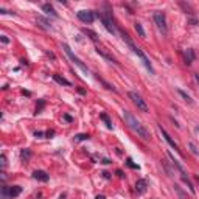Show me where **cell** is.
Masks as SVG:
<instances>
[{
	"instance_id": "31",
	"label": "cell",
	"mask_w": 199,
	"mask_h": 199,
	"mask_svg": "<svg viewBox=\"0 0 199 199\" xmlns=\"http://www.w3.org/2000/svg\"><path fill=\"white\" fill-rule=\"evenodd\" d=\"M190 148H191V152H193V154H197V151H196V148H194L193 143H190Z\"/></svg>"
},
{
	"instance_id": "29",
	"label": "cell",
	"mask_w": 199,
	"mask_h": 199,
	"mask_svg": "<svg viewBox=\"0 0 199 199\" xmlns=\"http://www.w3.org/2000/svg\"><path fill=\"white\" fill-rule=\"evenodd\" d=\"M0 39H2V42H3V44H8V42H9L8 36H5V34H3V36H0Z\"/></svg>"
},
{
	"instance_id": "19",
	"label": "cell",
	"mask_w": 199,
	"mask_h": 199,
	"mask_svg": "<svg viewBox=\"0 0 199 199\" xmlns=\"http://www.w3.org/2000/svg\"><path fill=\"white\" fill-rule=\"evenodd\" d=\"M134 28H135L137 34H139L140 38H145V36H146V33H145V30H143L142 24H139V22H135V24H134Z\"/></svg>"
},
{
	"instance_id": "4",
	"label": "cell",
	"mask_w": 199,
	"mask_h": 199,
	"mask_svg": "<svg viewBox=\"0 0 199 199\" xmlns=\"http://www.w3.org/2000/svg\"><path fill=\"white\" fill-rule=\"evenodd\" d=\"M152 19H154V24H156L157 30L162 33V34H167V33H168V27H167V19H165V14L160 13V11H154Z\"/></svg>"
},
{
	"instance_id": "30",
	"label": "cell",
	"mask_w": 199,
	"mask_h": 199,
	"mask_svg": "<svg viewBox=\"0 0 199 199\" xmlns=\"http://www.w3.org/2000/svg\"><path fill=\"white\" fill-rule=\"evenodd\" d=\"M64 120H67V121H73V118H72L70 115H67V114H64Z\"/></svg>"
},
{
	"instance_id": "28",
	"label": "cell",
	"mask_w": 199,
	"mask_h": 199,
	"mask_svg": "<svg viewBox=\"0 0 199 199\" xmlns=\"http://www.w3.org/2000/svg\"><path fill=\"white\" fill-rule=\"evenodd\" d=\"M34 135H36V137H44V135H47V132H42V131H38V132H34Z\"/></svg>"
},
{
	"instance_id": "18",
	"label": "cell",
	"mask_w": 199,
	"mask_h": 199,
	"mask_svg": "<svg viewBox=\"0 0 199 199\" xmlns=\"http://www.w3.org/2000/svg\"><path fill=\"white\" fill-rule=\"evenodd\" d=\"M0 199H11L9 197V187L8 185H2V188H0Z\"/></svg>"
},
{
	"instance_id": "20",
	"label": "cell",
	"mask_w": 199,
	"mask_h": 199,
	"mask_svg": "<svg viewBox=\"0 0 199 199\" xmlns=\"http://www.w3.org/2000/svg\"><path fill=\"white\" fill-rule=\"evenodd\" d=\"M178 93H179V95H181V96H182V98H184V100H185V101L188 103V104H193V100H191V96H190V95H187L184 90L178 89Z\"/></svg>"
},
{
	"instance_id": "35",
	"label": "cell",
	"mask_w": 199,
	"mask_h": 199,
	"mask_svg": "<svg viewBox=\"0 0 199 199\" xmlns=\"http://www.w3.org/2000/svg\"><path fill=\"white\" fill-rule=\"evenodd\" d=\"M95 199H106V197H104V196H96Z\"/></svg>"
},
{
	"instance_id": "10",
	"label": "cell",
	"mask_w": 199,
	"mask_h": 199,
	"mask_svg": "<svg viewBox=\"0 0 199 199\" xmlns=\"http://www.w3.org/2000/svg\"><path fill=\"white\" fill-rule=\"evenodd\" d=\"M146 190H148V182L145 179H139L135 182V191L142 194V193H145Z\"/></svg>"
},
{
	"instance_id": "2",
	"label": "cell",
	"mask_w": 199,
	"mask_h": 199,
	"mask_svg": "<svg viewBox=\"0 0 199 199\" xmlns=\"http://www.w3.org/2000/svg\"><path fill=\"white\" fill-rule=\"evenodd\" d=\"M121 36H123V41H125V42L128 44V45H129V48H131V50H132V51H134V53L137 54V56H139V58L142 59V62H143V64H145V67H146V69H148V70H149L151 73H154V69H152V64H151V62H149V59L146 58V54H145V53H143V51H142V48H139V47L135 45V44H134V42H132V41H131V38H129V36L126 34V33H121Z\"/></svg>"
},
{
	"instance_id": "11",
	"label": "cell",
	"mask_w": 199,
	"mask_h": 199,
	"mask_svg": "<svg viewBox=\"0 0 199 199\" xmlns=\"http://www.w3.org/2000/svg\"><path fill=\"white\" fill-rule=\"evenodd\" d=\"M184 59H185V64H187V65H190V64L194 61V51H193L191 48H187V50L184 51Z\"/></svg>"
},
{
	"instance_id": "5",
	"label": "cell",
	"mask_w": 199,
	"mask_h": 199,
	"mask_svg": "<svg viewBox=\"0 0 199 199\" xmlns=\"http://www.w3.org/2000/svg\"><path fill=\"white\" fill-rule=\"evenodd\" d=\"M128 95H129V98H131V101L137 106V109H139V110H142V112H148V110H149V107H148L146 101L142 98V95H139V93H137V92H134V90L129 92Z\"/></svg>"
},
{
	"instance_id": "23",
	"label": "cell",
	"mask_w": 199,
	"mask_h": 199,
	"mask_svg": "<svg viewBox=\"0 0 199 199\" xmlns=\"http://www.w3.org/2000/svg\"><path fill=\"white\" fill-rule=\"evenodd\" d=\"M126 165H128V167H131V168H134V170H139V165H135L134 162H132V159H126Z\"/></svg>"
},
{
	"instance_id": "32",
	"label": "cell",
	"mask_w": 199,
	"mask_h": 199,
	"mask_svg": "<svg viewBox=\"0 0 199 199\" xmlns=\"http://www.w3.org/2000/svg\"><path fill=\"white\" fill-rule=\"evenodd\" d=\"M194 81H196V84L199 86V73H194Z\"/></svg>"
},
{
	"instance_id": "33",
	"label": "cell",
	"mask_w": 199,
	"mask_h": 199,
	"mask_svg": "<svg viewBox=\"0 0 199 199\" xmlns=\"http://www.w3.org/2000/svg\"><path fill=\"white\" fill-rule=\"evenodd\" d=\"M117 174H118V178H123V171H120V170H118Z\"/></svg>"
},
{
	"instance_id": "26",
	"label": "cell",
	"mask_w": 199,
	"mask_h": 199,
	"mask_svg": "<svg viewBox=\"0 0 199 199\" xmlns=\"http://www.w3.org/2000/svg\"><path fill=\"white\" fill-rule=\"evenodd\" d=\"M20 156H22V157H24V159H28V157L31 156V152H30L28 149H24V151H22V152H20Z\"/></svg>"
},
{
	"instance_id": "12",
	"label": "cell",
	"mask_w": 199,
	"mask_h": 199,
	"mask_svg": "<svg viewBox=\"0 0 199 199\" xmlns=\"http://www.w3.org/2000/svg\"><path fill=\"white\" fill-rule=\"evenodd\" d=\"M42 9L45 11V14H48V16H51V17H54V19L58 17V13L54 11V8H53L50 3H44V5H42Z\"/></svg>"
},
{
	"instance_id": "13",
	"label": "cell",
	"mask_w": 199,
	"mask_h": 199,
	"mask_svg": "<svg viewBox=\"0 0 199 199\" xmlns=\"http://www.w3.org/2000/svg\"><path fill=\"white\" fill-rule=\"evenodd\" d=\"M95 50H96V53L100 54V56H103V58H104V59H107L109 62H112V64H118V62H117V59H115V58H112V56H110L109 53H106L104 50H101V48H95Z\"/></svg>"
},
{
	"instance_id": "22",
	"label": "cell",
	"mask_w": 199,
	"mask_h": 199,
	"mask_svg": "<svg viewBox=\"0 0 199 199\" xmlns=\"http://www.w3.org/2000/svg\"><path fill=\"white\" fill-rule=\"evenodd\" d=\"M38 24H41V27L44 30H50V25H48V22L45 19H42V17H38Z\"/></svg>"
},
{
	"instance_id": "9",
	"label": "cell",
	"mask_w": 199,
	"mask_h": 199,
	"mask_svg": "<svg viewBox=\"0 0 199 199\" xmlns=\"http://www.w3.org/2000/svg\"><path fill=\"white\" fill-rule=\"evenodd\" d=\"M33 178H34L36 181H39V182H48L50 174L45 173V171H42V170H38V171L33 173Z\"/></svg>"
},
{
	"instance_id": "34",
	"label": "cell",
	"mask_w": 199,
	"mask_h": 199,
	"mask_svg": "<svg viewBox=\"0 0 199 199\" xmlns=\"http://www.w3.org/2000/svg\"><path fill=\"white\" fill-rule=\"evenodd\" d=\"M78 92H80L81 95H84V93H86V90H84V89H81V87H80V89H78Z\"/></svg>"
},
{
	"instance_id": "27",
	"label": "cell",
	"mask_w": 199,
	"mask_h": 199,
	"mask_svg": "<svg viewBox=\"0 0 199 199\" xmlns=\"http://www.w3.org/2000/svg\"><path fill=\"white\" fill-rule=\"evenodd\" d=\"M44 106H45V101H42V100H41V101H39V106L36 107V114H39V112H41Z\"/></svg>"
},
{
	"instance_id": "16",
	"label": "cell",
	"mask_w": 199,
	"mask_h": 199,
	"mask_svg": "<svg viewBox=\"0 0 199 199\" xmlns=\"http://www.w3.org/2000/svg\"><path fill=\"white\" fill-rule=\"evenodd\" d=\"M81 31H83V33H84V34H86L87 38H89V39H92L93 42H96V41H98V34H96L95 31H92V30H87V28H83Z\"/></svg>"
},
{
	"instance_id": "6",
	"label": "cell",
	"mask_w": 199,
	"mask_h": 199,
	"mask_svg": "<svg viewBox=\"0 0 199 199\" xmlns=\"http://www.w3.org/2000/svg\"><path fill=\"white\" fill-rule=\"evenodd\" d=\"M76 17H78L83 24H92L95 20V13L93 11H89V9H81L76 13Z\"/></svg>"
},
{
	"instance_id": "17",
	"label": "cell",
	"mask_w": 199,
	"mask_h": 199,
	"mask_svg": "<svg viewBox=\"0 0 199 199\" xmlns=\"http://www.w3.org/2000/svg\"><path fill=\"white\" fill-rule=\"evenodd\" d=\"M95 78H96V80H98L100 83H101V84H103V86L106 87V89H107V90H112V92H117V89H115V87H114L112 84H109V83H106V81H104V80L101 78V76H100V75H95Z\"/></svg>"
},
{
	"instance_id": "24",
	"label": "cell",
	"mask_w": 199,
	"mask_h": 199,
	"mask_svg": "<svg viewBox=\"0 0 199 199\" xmlns=\"http://www.w3.org/2000/svg\"><path fill=\"white\" fill-rule=\"evenodd\" d=\"M87 139H89V134H78V135L75 137V140H76V142H81V140H87Z\"/></svg>"
},
{
	"instance_id": "7",
	"label": "cell",
	"mask_w": 199,
	"mask_h": 199,
	"mask_svg": "<svg viewBox=\"0 0 199 199\" xmlns=\"http://www.w3.org/2000/svg\"><path fill=\"white\" fill-rule=\"evenodd\" d=\"M98 17H100V20L103 22L104 28H106L109 33H112V34H117V28H115V25L112 24V17H106L104 14H100V13H98Z\"/></svg>"
},
{
	"instance_id": "15",
	"label": "cell",
	"mask_w": 199,
	"mask_h": 199,
	"mask_svg": "<svg viewBox=\"0 0 199 199\" xmlns=\"http://www.w3.org/2000/svg\"><path fill=\"white\" fill-rule=\"evenodd\" d=\"M20 193H22V187H19V185L9 187V197H11V199L16 197V196H19Z\"/></svg>"
},
{
	"instance_id": "1",
	"label": "cell",
	"mask_w": 199,
	"mask_h": 199,
	"mask_svg": "<svg viewBox=\"0 0 199 199\" xmlns=\"http://www.w3.org/2000/svg\"><path fill=\"white\" fill-rule=\"evenodd\" d=\"M123 118H125V121H126V125H128L132 131H134V132H137V135H140L143 140H149V139H151L149 131L143 126L140 121L129 112V110H125V112H123Z\"/></svg>"
},
{
	"instance_id": "14",
	"label": "cell",
	"mask_w": 199,
	"mask_h": 199,
	"mask_svg": "<svg viewBox=\"0 0 199 199\" xmlns=\"http://www.w3.org/2000/svg\"><path fill=\"white\" fill-rule=\"evenodd\" d=\"M51 76H53V80L56 81L58 84H61V86H72L70 81H67L64 76H61V75H58V73H54V75H51Z\"/></svg>"
},
{
	"instance_id": "8",
	"label": "cell",
	"mask_w": 199,
	"mask_h": 199,
	"mask_svg": "<svg viewBox=\"0 0 199 199\" xmlns=\"http://www.w3.org/2000/svg\"><path fill=\"white\" fill-rule=\"evenodd\" d=\"M159 131H160V134H162V135L165 137V140H167V142H168V145H170L171 148H174V149H176V151H178V152H181V151H179V146H178V145H176V142H174V140L171 139V135L168 134V132H167V131H165V128H162V125H159Z\"/></svg>"
},
{
	"instance_id": "21",
	"label": "cell",
	"mask_w": 199,
	"mask_h": 199,
	"mask_svg": "<svg viewBox=\"0 0 199 199\" xmlns=\"http://www.w3.org/2000/svg\"><path fill=\"white\" fill-rule=\"evenodd\" d=\"M100 118H101L104 123H106V126L109 128V129H112V121H110V118H109V115H106V114H101L100 115Z\"/></svg>"
},
{
	"instance_id": "3",
	"label": "cell",
	"mask_w": 199,
	"mask_h": 199,
	"mask_svg": "<svg viewBox=\"0 0 199 199\" xmlns=\"http://www.w3.org/2000/svg\"><path fill=\"white\" fill-rule=\"evenodd\" d=\"M62 50L65 51V54H67V56L70 58V61L75 64V65H78V67L81 69V72H84V73H89V69H87V65L78 58V56H76V54L70 50V47L67 45V44H62Z\"/></svg>"
},
{
	"instance_id": "36",
	"label": "cell",
	"mask_w": 199,
	"mask_h": 199,
	"mask_svg": "<svg viewBox=\"0 0 199 199\" xmlns=\"http://www.w3.org/2000/svg\"><path fill=\"white\" fill-rule=\"evenodd\" d=\"M196 182L199 184V176H196Z\"/></svg>"
},
{
	"instance_id": "25",
	"label": "cell",
	"mask_w": 199,
	"mask_h": 199,
	"mask_svg": "<svg viewBox=\"0 0 199 199\" xmlns=\"http://www.w3.org/2000/svg\"><path fill=\"white\" fill-rule=\"evenodd\" d=\"M0 163H2V170H5V167H6V156L5 154L0 156Z\"/></svg>"
}]
</instances>
